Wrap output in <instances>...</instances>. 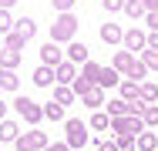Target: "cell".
Instances as JSON below:
<instances>
[{
	"instance_id": "1",
	"label": "cell",
	"mask_w": 158,
	"mask_h": 151,
	"mask_svg": "<svg viewBox=\"0 0 158 151\" xmlns=\"http://www.w3.org/2000/svg\"><path fill=\"white\" fill-rule=\"evenodd\" d=\"M88 141H91V134H88V121H81V118L64 121V145H67L71 151L84 148Z\"/></svg>"
},
{
	"instance_id": "2",
	"label": "cell",
	"mask_w": 158,
	"mask_h": 151,
	"mask_svg": "<svg viewBox=\"0 0 158 151\" xmlns=\"http://www.w3.org/2000/svg\"><path fill=\"white\" fill-rule=\"evenodd\" d=\"M77 27H81V24H77L74 10H71V14H61V17L51 24V40H54V44H71L74 34H77Z\"/></svg>"
},
{
	"instance_id": "3",
	"label": "cell",
	"mask_w": 158,
	"mask_h": 151,
	"mask_svg": "<svg viewBox=\"0 0 158 151\" xmlns=\"http://www.w3.org/2000/svg\"><path fill=\"white\" fill-rule=\"evenodd\" d=\"M14 145H17V151H44L51 141H47V134H44V131H24Z\"/></svg>"
},
{
	"instance_id": "4",
	"label": "cell",
	"mask_w": 158,
	"mask_h": 151,
	"mask_svg": "<svg viewBox=\"0 0 158 151\" xmlns=\"http://www.w3.org/2000/svg\"><path fill=\"white\" fill-rule=\"evenodd\" d=\"M14 108H17V114L27 121V124H37V121L44 118V108H40L37 101H31V97H17V101H14Z\"/></svg>"
},
{
	"instance_id": "5",
	"label": "cell",
	"mask_w": 158,
	"mask_h": 151,
	"mask_svg": "<svg viewBox=\"0 0 158 151\" xmlns=\"http://www.w3.org/2000/svg\"><path fill=\"white\" fill-rule=\"evenodd\" d=\"M64 60H67V54L61 51V44L47 40V44L40 47V64H44V67H61Z\"/></svg>"
},
{
	"instance_id": "6",
	"label": "cell",
	"mask_w": 158,
	"mask_h": 151,
	"mask_svg": "<svg viewBox=\"0 0 158 151\" xmlns=\"http://www.w3.org/2000/svg\"><path fill=\"white\" fill-rule=\"evenodd\" d=\"M121 44H125V51H128V54H135V51H145V47H148V34H145L141 27H131V30H125V40H121Z\"/></svg>"
},
{
	"instance_id": "7",
	"label": "cell",
	"mask_w": 158,
	"mask_h": 151,
	"mask_svg": "<svg viewBox=\"0 0 158 151\" xmlns=\"http://www.w3.org/2000/svg\"><path fill=\"white\" fill-rule=\"evenodd\" d=\"M54 74H57V84H74L77 77H81V71H77V64H71V60H64L61 67H54Z\"/></svg>"
},
{
	"instance_id": "8",
	"label": "cell",
	"mask_w": 158,
	"mask_h": 151,
	"mask_svg": "<svg viewBox=\"0 0 158 151\" xmlns=\"http://www.w3.org/2000/svg\"><path fill=\"white\" fill-rule=\"evenodd\" d=\"M98 34H101V40H104V44H111V47L125 40V30H121V24H101V30H98Z\"/></svg>"
},
{
	"instance_id": "9",
	"label": "cell",
	"mask_w": 158,
	"mask_h": 151,
	"mask_svg": "<svg viewBox=\"0 0 158 151\" xmlns=\"http://www.w3.org/2000/svg\"><path fill=\"white\" fill-rule=\"evenodd\" d=\"M64 54H67V60H71V64H88V60H91V57H88V47H84L81 40H71Z\"/></svg>"
},
{
	"instance_id": "10",
	"label": "cell",
	"mask_w": 158,
	"mask_h": 151,
	"mask_svg": "<svg viewBox=\"0 0 158 151\" xmlns=\"http://www.w3.org/2000/svg\"><path fill=\"white\" fill-rule=\"evenodd\" d=\"M118 84H121V74H118V71H114L111 64H108V67H101V77H98V88H101V91H108V88H118Z\"/></svg>"
},
{
	"instance_id": "11",
	"label": "cell",
	"mask_w": 158,
	"mask_h": 151,
	"mask_svg": "<svg viewBox=\"0 0 158 151\" xmlns=\"http://www.w3.org/2000/svg\"><path fill=\"white\" fill-rule=\"evenodd\" d=\"M111 67H114L118 74H128V71L135 67V54H128V51H114V57H111Z\"/></svg>"
},
{
	"instance_id": "12",
	"label": "cell",
	"mask_w": 158,
	"mask_h": 151,
	"mask_svg": "<svg viewBox=\"0 0 158 151\" xmlns=\"http://www.w3.org/2000/svg\"><path fill=\"white\" fill-rule=\"evenodd\" d=\"M81 101H84V108H91V111H104V104H108V97H104V91H101V88L88 91Z\"/></svg>"
},
{
	"instance_id": "13",
	"label": "cell",
	"mask_w": 158,
	"mask_h": 151,
	"mask_svg": "<svg viewBox=\"0 0 158 151\" xmlns=\"http://www.w3.org/2000/svg\"><path fill=\"white\" fill-rule=\"evenodd\" d=\"M31 81L37 84V88H51V84L57 81V74H54V67H44V64H40V67L34 71V77H31Z\"/></svg>"
},
{
	"instance_id": "14",
	"label": "cell",
	"mask_w": 158,
	"mask_h": 151,
	"mask_svg": "<svg viewBox=\"0 0 158 151\" xmlns=\"http://www.w3.org/2000/svg\"><path fill=\"white\" fill-rule=\"evenodd\" d=\"M88 128H91V131H111V118H108V111H91Z\"/></svg>"
},
{
	"instance_id": "15",
	"label": "cell",
	"mask_w": 158,
	"mask_h": 151,
	"mask_svg": "<svg viewBox=\"0 0 158 151\" xmlns=\"http://www.w3.org/2000/svg\"><path fill=\"white\" fill-rule=\"evenodd\" d=\"M118 91H121V101H141V84H135L128 77L118 84Z\"/></svg>"
},
{
	"instance_id": "16",
	"label": "cell",
	"mask_w": 158,
	"mask_h": 151,
	"mask_svg": "<svg viewBox=\"0 0 158 151\" xmlns=\"http://www.w3.org/2000/svg\"><path fill=\"white\" fill-rule=\"evenodd\" d=\"M20 134H24V131L17 128V121H10V118L0 121V141H17Z\"/></svg>"
},
{
	"instance_id": "17",
	"label": "cell",
	"mask_w": 158,
	"mask_h": 151,
	"mask_svg": "<svg viewBox=\"0 0 158 151\" xmlns=\"http://www.w3.org/2000/svg\"><path fill=\"white\" fill-rule=\"evenodd\" d=\"M20 67V51H0V71H17Z\"/></svg>"
},
{
	"instance_id": "18",
	"label": "cell",
	"mask_w": 158,
	"mask_h": 151,
	"mask_svg": "<svg viewBox=\"0 0 158 151\" xmlns=\"http://www.w3.org/2000/svg\"><path fill=\"white\" fill-rule=\"evenodd\" d=\"M17 34H20V37H24V40H31L34 34H37V20H34V17H20V20H17Z\"/></svg>"
},
{
	"instance_id": "19",
	"label": "cell",
	"mask_w": 158,
	"mask_h": 151,
	"mask_svg": "<svg viewBox=\"0 0 158 151\" xmlns=\"http://www.w3.org/2000/svg\"><path fill=\"white\" fill-rule=\"evenodd\" d=\"M125 14L131 17V20H145V0H125Z\"/></svg>"
},
{
	"instance_id": "20",
	"label": "cell",
	"mask_w": 158,
	"mask_h": 151,
	"mask_svg": "<svg viewBox=\"0 0 158 151\" xmlns=\"http://www.w3.org/2000/svg\"><path fill=\"white\" fill-rule=\"evenodd\" d=\"M138 151H158V134L155 131H141L138 134Z\"/></svg>"
},
{
	"instance_id": "21",
	"label": "cell",
	"mask_w": 158,
	"mask_h": 151,
	"mask_svg": "<svg viewBox=\"0 0 158 151\" xmlns=\"http://www.w3.org/2000/svg\"><path fill=\"white\" fill-rule=\"evenodd\" d=\"M74 97H77V94H74V88H67V84H57V88H54V101H57V104H74Z\"/></svg>"
},
{
	"instance_id": "22",
	"label": "cell",
	"mask_w": 158,
	"mask_h": 151,
	"mask_svg": "<svg viewBox=\"0 0 158 151\" xmlns=\"http://www.w3.org/2000/svg\"><path fill=\"white\" fill-rule=\"evenodd\" d=\"M81 77H88L91 84H98V77H101V64H98V60H88V64H81Z\"/></svg>"
},
{
	"instance_id": "23",
	"label": "cell",
	"mask_w": 158,
	"mask_h": 151,
	"mask_svg": "<svg viewBox=\"0 0 158 151\" xmlns=\"http://www.w3.org/2000/svg\"><path fill=\"white\" fill-rule=\"evenodd\" d=\"M141 101L145 104H155L158 101V84L155 81H141Z\"/></svg>"
},
{
	"instance_id": "24",
	"label": "cell",
	"mask_w": 158,
	"mask_h": 151,
	"mask_svg": "<svg viewBox=\"0 0 158 151\" xmlns=\"http://www.w3.org/2000/svg\"><path fill=\"white\" fill-rule=\"evenodd\" d=\"M125 77H128V81H135V84H141V81H148V67H145L141 60H135V67L128 71Z\"/></svg>"
},
{
	"instance_id": "25",
	"label": "cell",
	"mask_w": 158,
	"mask_h": 151,
	"mask_svg": "<svg viewBox=\"0 0 158 151\" xmlns=\"http://www.w3.org/2000/svg\"><path fill=\"white\" fill-rule=\"evenodd\" d=\"M17 84H20L17 71H0V88L3 91H17Z\"/></svg>"
},
{
	"instance_id": "26",
	"label": "cell",
	"mask_w": 158,
	"mask_h": 151,
	"mask_svg": "<svg viewBox=\"0 0 158 151\" xmlns=\"http://www.w3.org/2000/svg\"><path fill=\"white\" fill-rule=\"evenodd\" d=\"M17 27V20H14V14L10 10H0V37H7V34H14Z\"/></svg>"
},
{
	"instance_id": "27",
	"label": "cell",
	"mask_w": 158,
	"mask_h": 151,
	"mask_svg": "<svg viewBox=\"0 0 158 151\" xmlns=\"http://www.w3.org/2000/svg\"><path fill=\"white\" fill-rule=\"evenodd\" d=\"M44 118L47 121H64V108L57 101H47V104H44Z\"/></svg>"
},
{
	"instance_id": "28",
	"label": "cell",
	"mask_w": 158,
	"mask_h": 151,
	"mask_svg": "<svg viewBox=\"0 0 158 151\" xmlns=\"http://www.w3.org/2000/svg\"><path fill=\"white\" fill-rule=\"evenodd\" d=\"M24 44H27V40H24V37H20L17 30L3 37V51H24Z\"/></svg>"
},
{
	"instance_id": "29",
	"label": "cell",
	"mask_w": 158,
	"mask_h": 151,
	"mask_svg": "<svg viewBox=\"0 0 158 151\" xmlns=\"http://www.w3.org/2000/svg\"><path fill=\"white\" fill-rule=\"evenodd\" d=\"M141 121H145V128H158V104H145Z\"/></svg>"
},
{
	"instance_id": "30",
	"label": "cell",
	"mask_w": 158,
	"mask_h": 151,
	"mask_svg": "<svg viewBox=\"0 0 158 151\" xmlns=\"http://www.w3.org/2000/svg\"><path fill=\"white\" fill-rule=\"evenodd\" d=\"M104 111H108V118H125L128 114V108H125V101L118 97V101H108L104 104Z\"/></svg>"
},
{
	"instance_id": "31",
	"label": "cell",
	"mask_w": 158,
	"mask_h": 151,
	"mask_svg": "<svg viewBox=\"0 0 158 151\" xmlns=\"http://www.w3.org/2000/svg\"><path fill=\"white\" fill-rule=\"evenodd\" d=\"M114 141H118V151H138V138L131 134H114Z\"/></svg>"
},
{
	"instance_id": "32",
	"label": "cell",
	"mask_w": 158,
	"mask_h": 151,
	"mask_svg": "<svg viewBox=\"0 0 158 151\" xmlns=\"http://www.w3.org/2000/svg\"><path fill=\"white\" fill-rule=\"evenodd\" d=\"M141 64L148 67V74L158 71V51H148V47H145V51H141Z\"/></svg>"
},
{
	"instance_id": "33",
	"label": "cell",
	"mask_w": 158,
	"mask_h": 151,
	"mask_svg": "<svg viewBox=\"0 0 158 151\" xmlns=\"http://www.w3.org/2000/svg\"><path fill=\"white\" fill-rule=\"evenodd\" d=\"M71 88H74V94H77V97H84V94H88V91H94L98 84H91V81H88V77H77V81H74V84H71Z\"/></svg>"
},
{
	"instance_id": "34",
	"label": "cell",
	"mask_w": 158,
	"mask_h": 151,
	"mask_svg": "<svg viewBox=\"0 0 158 151\" xmlns=\"http://www.w3.org/2000/svg\"><path fill=\"white\" fill-rule=\"evenodd\" d=\"M94 148H98V151H118V141H114V138H108V141L94 138Z\"/></svg>"
},
{
	"instance_id": "35",
	"label": "cell",
	"mask_w": 158,
	"mask_h": 151,
	"mask_svg": "<svg viewBox=\"0 0 158 151\" xmlns=\"http://www.w3.org/2000/svg\"><path fill=\"white\" fill-rule=\"evenodd\" d=\"M101 7L114 14V10H125V0H101Z\"/></svg>"
},
{
	"instance_id": "36",
	"label": "cell",
	"mask_w": 158,
	"mask_h": 151,
	"mask_svg": "<svg viewBox=\"0 0 158 151\" xmlns=\"http://www.w3.org/2000/svg\"><path fill=\"white\" fill-rule=\"evenodd\" d=\"M54 7H57L61 14H71V7H74V0H54Z\"/></svg>"
},
{
	"instance_id": "37",
	"label": "cell",
	"mask_w": 158,
	"mask_h": 151,
	"mask_svg": "<svg viewBox=\"0 0 158 151\" xmlns=\"http://www.w3.org/2000/svg\"><path fill=\"white\" fill-rule=\"evenodd\" d=\"M145 24L152 27V34H158V14H145Z\"/></svg>"
},
{
	"instance_id": "38",
	"label": "cell",
	"mask_w": 158,
	"mask_h": 151,
	"mask_svg": "<svg viewBox=\"0 0 158 151\" xmlns=\"http://www.w3.org/2000/svg\"><path fill=\"white\" fill-rule=\"evenodd\" d=\"M145 10L148 14H158V0H145Z\"/></svg>"
},
{
	"instance_id": "39",
	"label": "cell",
	"mask_w": 158,
	"mask_h": 151,
	"mask_svg": "<svg viewBox=\"0 0 158 151\" xmlns=\"http://www.w3.org/2000/svg\"><path fill=\"white\" fill-rule=\"evenodd\" d=\"M148 51H158V34H148Z\"/></svg>"
},
{
	"instance_id": "40",
	"label": "cell",
	"mask_w": 158,
	"mask_h": 151,
	"mask_svg": "<svg viewBox=\"0 0 158 151\" xmlns=\"http://www.w3.org/2000/svg\"><path fill=\"white\" fill-rule=\"evenodd\" d=\"M44 151H71V148H67V145H64V141H61V145H47V148H44Z\"/></svg>"
},
{
	"instance_id": "41",
	"label": "cell",
	"mask_w": 158,
	"mask_h": 151,
	"mask_svg": "<svg viewBox=\"0 0 158 151\" xmlns=\"http://www.w3.org/2000/svg\"><path fill=\"white\" fill-rule=\"evenodd\" d=\"M14 3H17V0H0V10H10Z\"/></svg>"
},
{
	"instance_id": "42",
	"label": "cell",
	"mask_w": 158,
	"mask_h": 151,
	"mask_svg": "<svg viewBox=\"0 0 158 151\" xmlns=\"http://www.w3.org/2000/svg\"><path fill=\"white\" fill-rule=\"evenodd\" d=\"M0 121H7V104L0 101Z\"/></svg>"
},
{
	"instance_id": "43",
	"label": "cell",
	"mask_w": 158,
	"mask_h": 151,
	"mask_svg": "<svg viewBox=\"0 0 158 151\" xmlns=\"http://www.w3.org/2000/svg\"><path fill=\"white\" fill-rule=\"evenodd\" d=\"M0 51H3V37H0Z\"/></svg>"
},
{
	"instance_id": "44",
	"label": "cell",
	"mask_w": 158,
	"mask_h": 151,
	"mask_svg": "<svg viewBox=\"0 0 158 151\" xmlns=\"http://www.w3.org/2000/svg\"><path fill=\"white\" fill-rule=\"evenodd\" d=\"M0 91H3V88H0Z\"/></svg>"
}]
</instances>
